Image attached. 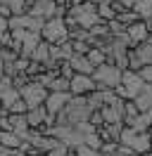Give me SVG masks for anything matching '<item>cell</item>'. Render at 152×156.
<instances>
[{
	"label": "cell",
	"mask_w": 152,
	"mask_h": 156,
	"mask_svg": "<svg viewBox=\"0 0 152 156\" xmlns=\"http://www.w3.org/2000/svg\"><path fill=\"white\" fill-rule=\"evenodd\" d=\"M93 109L88 104L86 95H71V99L66 102V107L55 116V126H76V123H83L90 121Z\"/></svg>",
	"instance_id": "6da1fadb"
},
{
	"label": "cell",
	"mask_w": 152,
	"mask_h": 156,
	"mask_svg": "<svg viewBox=\"0 0 152 156\" xmlns=\"http://www.w3.org/2000/svg\"><path fill=\"white\" fill-rule=\"evenodd\" d=\"M121 73H124V69H119L112 62H102L100 66H95L93 78H95L97 90H114L121 83Z\"/></svg>",
	"instance_id": "7a4b0ae2"
},
{
	"label": "cell",
	"mask_w": 152,
	"mask_h": 156,
	"mask_svg": "<svg viewBox=\"0 0 152 156\" xmlns=\"http://www.w3.org/2000/svg\"><path fill=\"white\" fill-rule=\"evenodd\" d=\"M40 38L50 43V45H59L69 40V26H66L64 17H50L43 21V29H40Z\"/></svg>",
	"instance_id": "3957f363"
},
{
	"label": "cell",
	"mask_w": 152,
	"mask_h": 156,
	"mask_svg": "<svg viewBox=\"0 0 152 156\" xmlns=\"http://www.w3.org/2000/svg\"><path fill=\"white\" fill-rule=\"evenodd\" d=\"M119 142H121V144H128L135 154H147L152 149V135L150 133H138V130H133V128H128V126L121 128Z\"/></svg>",
	"instance_id": "277c9868"
},
{
	"label": "cell",
	"mask_w": 152,
	"mask_h": 156,
	"mask_svg": "<svg viewBox=\"0 0 152 156\" xmlns=\"http://www.w3.org/2000/svg\"><path fill=\"white\" fill-rule=\"evenodd\" d=\"M19 95L21 99L26 102V107H40V104H45V97H48V88L43 83H38V80H26L21 88H19Z\"/></svg>",
	"instance_id": "5b68a950"
},
{
	"label": "cell",
	"mask_w": 152,
	"mask_h": 156,
	"mask_svg": "<svg viewBox=\"0 0 152 156\" xmlns=\"http://www.w3.org/2000/svg\"><path fill=\"white\" fill-rule=\"evenodd\" d=\"M93 90H97L93 73H74L69 78V92L71 95H88Z\"/></svg>",
	"instance_id": "8992f818"
},
{
	"label": "cell",
	"mask_w": 152,
	"mask_h": 156,
	"mask_svg": "<svg viewBox=\"0 0 152 156\" xmlns=\"http://www.w3.org/2000/svg\"><path fill=\"white\" fill-rule=\"evenodd\" d=\"M121 85H124V90H126V97L133 99L138 92H142L145 80H142V76L138 73V71H133V69H124V73H121Z\"/></svg>",
	"instance_id": "52a82bcc"
},
{
	"label": "cell",
	"mask_w": 152,
	"mask_h": 156,
	"mask_svg": "<svg viewBox=\"0 0 152 156\" xmlns=\"http://www.w3.org/2000/svg\"><path fill=\"white\" fill-rule=\"evenodd\" d=\"M69 99H71V92H69V90H64V92H50V90H48V97H45L48 114H50V116H57V114L66 107Z\"/></svg>",
	"instance_id": "ba28073f"
},
{
	"label": "cell",
	"mask_w": 152,
	"mask_h": 156,
	"mask_svg": "<svg viewBox=\"0 0 152 156\" xmlns=\"http://www.w3.org/2000/svg\"><path fill=\"white\" fill-rule=\"evenodd\" d=\"M124 102L126 99H116V102H112V104H104L102 109H100V114H102L104 123H124V116H126V111H124Z\"/></svg>",
	"instance_id": "9c48e42d"
},
{
	"label": "cell",
	"mask_w": 152,
	"mask_h": 156,
	"mask_svg": "<svg viewBox=\"0 0 152 156\" xmlns=\"http://www.w3.org/2000/svg\"><path fill=\"white\" fill-rule=\"evenodd\" d=\"M126 36H128V40H131V48L138 45V43H142V40H147V36H150L147 21L138 19V21H133V24H128V26H126Z\"/></svg>",
	"instance_id": "30bf717a"
},
{
	"label": "cell",
	"mask_w": 152,
	"mask_h": 156,
	"mask_svg": "<svg viewBox=\"0 0 152 156\" xmlns=\"http://www.w3.org/2000/svg\"><path fill=\"white\" fill-rule=\"evenodd\" d=\"M126 126L133 128V130H138V133H150V130H152V109L140 111V114H138L135 118H131Z\"/></svg>",
	"instance_id": "8fae6325"
},
{
	"label": "cell",
	"mask_w": 152,
	"mask_h": 156,
	"mask_svg": "<svg viewBox=\"0 0 152 156\" xmlns=\"http://www.w3.org/2000/svg\"><path fill=\"white\" fill-rule=\"evenodd\" d=\"M45 118H48L45 104H40V107H31V109L26 111V121H28V126L33 128V130H40V128H43V123H45Z\"/></svg>",
	"instance_id": "7c38bea8"
},
{
	"label": "cell",
	"mask_w": 152,
	"mask_h": 156,
	"mask_svg": "<svg viewBox=\"0 0 152 156\" xmlns=\"http://www.w3.org/2000/svg\"><path fill=\"white\" fill-rule=\"evenodd\" d=\"M131 52L140 59L142 66H145V64H152V43L150 40H142V43H138V45H133Z\"/></svg>",
	"instance_id": "4fadbf2b"
},
{
	"label": "cell",
	"mask_w": 152,
	"mask_h": 156,
	"mask_svg": "<svg viewBox=\"0 0 152 156\" xmlns=\"http://www.w3.org/2000/svg\"><path fill=\"white\" fill-rule=\"evenodd\" d=\"M69 64H71V69H74V73H93L95 66L90 64V59L86 57V55H76L69 59Z\"/></svg>",
	"instance_id": "5bb4252c"
},
{
	"label": "cell",
	"mask_w": 152,
	"mask_h": 156,
	"mask_svg": "<svg viewBox=\"0 0 152 156\" xmlns=\"http://www.w3.org/2000/svg\"><path fill=\"white\" fill-rule=\"evenodd\" d=\"M17 99H21V95H19V88H14V85H5L2 88V92H0V107L10 109Z\"/></svg>",
	"instance_id": "9a60e30c"
},
{
	"label": "cell",
	"mask_w": 152,
	"mask_h": 156,
	"mask_svg": "<svg viewBox=\"0 0 152 156\" xmlns=\"http://www.w3.org/2000/svg\"><path fill=\"white\" fill-rule=\"evenodd\" d=\"M31 59H33V62H40V64H48V62H50V43L40 40L36 45V50L31 52Z\"/></svg>",
	"instance_id": "2e32d148"
},
{
	"label": "cell",
	"mask_w": 152,
	"mask_h": 156,
	"mask_svg": "<svg viewBox=\"0 0 152 156\" xmlns=\"http://www.w3.org/2000/svg\"><path fill=\"white\" fill-rule=\"evenodd\" d=\"M48 90L50 92H64V90H69V78H64L62 73H55L48 80Z\"/></svg>",
	"instance_id": "e0dca14e"
},
{
	"label": "cell",
	"mask_w": 152,
	"mask_h": 156,
	"mask_svg": "<svg viewBox=\"0 0 152 156\" xmlns=\"http://www.w3.org/2000/svg\"><path fill=\"white\" fill-rule=\"evenodd\" d=\"M0 144L7 147V149H17V147L21 144V137H19L14 130H2V133H0Z\"/></svg>",
	"instance_id": "ac0fdd59"
},
{
	"label": "cell",
	"mask_w": 152,
	"mask_h": 156,
	"mask_svg": "<svg viewBox=\"0 0 152 156\" xmlns=\"http://www.w3.org/2000/svg\"><path fill=\"white\" fill-rule=\"evenodd\" d=\"M133 10L140 14V19H152V0H135V5H133Z\"/></svg>",
	"instance_id": "d6986e66"
},
{
	"label": "cell",
	"mask_w": 152,
	"mask_h": 156,
	"mask_svg": "<svg viewBox=\"0 0 152 156\" xmlns=\"http://www.w3.org/2000/svg\"><path fill=\"white\" fill-rule=\"evenodd\" d=\"M86 57L90 59V64H93V66H100L102 62H107V55L102 52V48H95V45H90V50L86 52Z\"/></svg>",
	"instance_id": "ffe728a7"
},
{
	"label": "cell",
	"mask_w": 152,
	"mask_h": 156,
	"mask_svg": "<svg viewBox=\"0 0 152 156\" xmlns=\"http://www.w3.org/2000/svg\"><path fill=\"white\" fill-rule=\"evenodd\" d=\"M133 104L138 107V111H147V109H152V95H147V92L142 90V92H138V95L133 97Z\"/></svg>",
	"instance_id": "44dd1931"
},
{
	"label": "cell",
	"mask_w": 152,
	"mask_h": 156,
	"mask_svg": "<svg viewBox=\"0 0 152 156\" xmlns=\"http://www.w3.org/2000/svg\"><path fill=\"white\" fill-rule=\"evenodd\" d=\"M0 2H5L14 14H24L26 12V0H0Z\"/></svg>",
	"instance_id": "7402d4cb"
},
{
	"label": "cell",
	"mask_w": 152,
	"mask_h": 156,
	"mask_svg": "<svg viewBox=\"0 0 152 156\" xmlns=\"http://www.w3.org/2000/svg\"><path fill=\"white\" fill-rule=\"evenodd\" d=\"M76 154L78 156H100V151H97V149H95V147H90V144H78L76 147Z\"/></svg>",
	"instance_id": "603a6c76"
},
{
	"label": "cell",
	"mask_w": 152,
	"mask_h": 156,
	"mask_svg": "<svg viewBox=\"0 0 152 156\" xmlns=\"http://www.w3.org/2000/svg\"><path fill=\"white\" fill-rule=\"evenodd\" d=\"M66 151H69V144L59 140V142H57V144L52 147L50 151H48V156H66Z\"/></svg>",
	"instance_id": "cb8c5ba5"
},
{
	"label": "cell",
	"mask_w": 152,
	"mask_h": 156,
	"mask_svg": "<svg viewBox=\"0 0 152 156\" xmlns=\"http://www.w3.org/2000/svg\"><path fill=\"white\" fill-rule=\"evenodd\" d=\"M7 111H10V114H26L28 107H26V102H24V99H17V102H14V104H12Z\"/></svg>",
	"instance_id": "d4e9b609"
},
{
	"label": "cell",
	"mask_w": 152,
	"mask_h": 156,
	"mask_svg": "<svg viewBox=\"0 0 152 156\" xmlns=\"http://www.w3.org/2000/svg\"><path fill=\"white\" fill-rule=\"evenodd\" d=\"M90 50V43L88 40H74V52L76 55H86Z\"/></svg>",
	"instance_id": "484cf974"
},
{
	"label": "cell",
	"mask_w": 152,
	"mask_h": 156,
	"mask_svg": "<svg viewBox=\"0 0 152 156\" xmlns=\"http://www.w3.org/2000/svg\"><path fill=\"white\" fill-rule=\"evenodd\" d=\"M59 73H62L64 78H71V76H74V69H71V64H69V62H59Z\"/></svg>",
	"instance_id": "4316f807"
},
{
	"label": "cell",
	"mask_w": 152,
	"mask_h": 156,
	"mask_svg": "<svg viewBox=\"0 0 152 156\" xmlns=\"http://www.w3.org/2000/svg\"><path fill=\"white\" fill-rule=\"evenodd\" d=\"M138 73L142 76V80H145V83H152V64H145Z\"/></svg>",
	"instance_id": "83f0119b"
},
{
	"label": "cell",
	"mask_w": 152,
	"mask_h": 156,
	"mask_svg": "<svg viewBox=\"0 0 152 156\" xmlns=\"http://www.w3.org/2000/svg\"><path fill=\"white\" fill-rule=\"evenodd\" d=\"M133 154H135V151H133L128 144H121V142L116 144V156H133Z\"/></svg>",
	"instance_id": "f1b7e54d"
},
{
	"label": "cell",
	"mask_w": 152,
	"mask_h": 156,
	"mask_svg": "<svg viewBox=\"0 0 152 156\" xmlns=\"http://www.w3.org/2000/svg\"><path fill=\"white\" fill-rule=\"evenodd\" d=\"M90 123H93L95 128H100L104 123V118H102V114H100V109H95L93 114H90Z\"/></svg>",
	"instance_id": "f546056e"
},
{
	"label": "cell",
	"mask_w": 152,
	"mask_h": 156,
	"mask_svg": "<svg viewBox=\"0 0 152 156\" xmlns=\"http://www.w3.org/2000/svg\"><path fill=\"white\" fill-rule=\"evenodd\" d=\"M116 144H119V142H112V140H109V142H102L100 151H102V154H114V151H116Z\"/></svg>",
	"instance_id": "4dcf8cb0"
},
{
	"label": "cell",
	"mask_w": 152,
	"mask_h": 156,
	"mask_svg": "<svg viewBox=\"0 0 152 156\" xmlns=\"http://www.w3.org/2000/svg\"><path fill=\"white\" fill-rule=\"evenodd\" d=\"M7 31H10V17L0 14V33H7Z\"/></svg>",
	"instance_id": "1f68e13d"
},
{
	"label": "cell",
	"mask_w": 152,
	"mask_h": 156,
	"mask_svg": "<svg viewBox=\"0 0 152 156\" xmlns=\"http://www.w3.org/2000/svg\"><path fill=\"white\" fill-rule=\"evenodd\" d=\"M0 156H19V154H17V149H7V147L0 144Z\"/></svg>",
	"instance_id": "d6a6232c"
},
{
	"label": "cell",
	"mask_w": 152,
	"mask_h": 156,
	"mask_svg": "<svg viewBox=\"0 0 152 156\" xmlns=\"http://www.w3.org/2000/svg\"><path fill=\"white\" fill-rule=\"evenodd\" d=\"M0 14H2V17H12L14 12L10 10V7H7V5H5V2H0Z\"/></svg>",
	"instance_id": "836d02e7"
},
{
	"label": "cell",
	"mask_w": 152,
	"mask_h": 156,
	"mask_svg": "<svg viewBox=\"0 0 152 156\" xmlns=\"http://www.w3.org/2000/svg\"><path fill=\"white\" fill-rule=\"evenodd\" d=\"M142 90H145L147 95H152V83H145V85H142Z\"/></svg>",
	"instance_id": "e575fe53"
},
{
	"label": "cell",
	"mask_w": 152,
	"mask_h": 156,
	"mask_svg": "<svg viewBox=\"0 0 152 156\" xmlns=\"http://www.w3.org/2000/svg\"><path fill=\"white\" fill-rule=\"evenodd\" d=\"M100 156H116V151H114V154H102V151H100Z\"/></svg>",
	"instance_id": "d590c367"
},
{
	"label": "cell",
	"mask_w": 152,
	"mask_h": 156,
	"mask_svg": "<svg viewBox=\"0 0 152 156\" xmlns=\"http://www.w3.org/2000/svg\"><path fill=\"white\" fill-rule=\"evenodd\" d=\"M147 156H152V151H150V154H147Z\"/></svg>",
	"instance_id": "8d00e7d4"
},
{
	"label": "cell",
	"mask_w": 152,
	"mask_h": 156,
	"mask_svg": "<svg viewBox=\"0 0 152 156\" xmlns=\"http://www.w3.org/2000/svg\"><path fill=\"white\" fill-rule=\"evenodd\" d=\"M0 133H2V128H0Z\"/></svg>",
	"instance_id": "74e56055"
},
{
	"label": "cell",
	"mask_w": 152,
	"mask_h": 156,
	"mask_svg": "<svg viewBox=\"0 0 152 156\" xmlns=\"http://www.w3.org/2000/svg\"><path fill=\"white\" fill-rule=\"evenodd\" d=\"M150 135H152V130H150Z\"/></svg>",
	"instance_id": "f35d334b"
}]
</instances>
